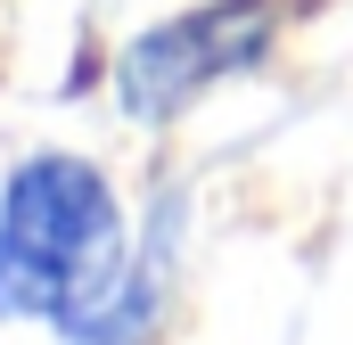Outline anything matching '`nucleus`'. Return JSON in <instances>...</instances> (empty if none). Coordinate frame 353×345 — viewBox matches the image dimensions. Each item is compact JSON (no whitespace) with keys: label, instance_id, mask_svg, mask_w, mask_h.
<instances>
[{"label":"nucleus","instance_id":"7ed1b4c3","mask_svg":"<svg viewBox=\"0 0 353 345\" xmlns=\"http://www.w3.org/2000/svg\"><path fill=\"white\" fill-rule=\"evenodd\" d=\"M173 230H181V206H165V222L148 214L132 255L115 263L107 279H90L83 296L50 321L58 345H148L157 321H165V279H173Z\"/></svg>","mask_w":353,"mask_h":345},{"label":"nucleus","instance_id":"f257e3e1","mask_svg":"<svg viewBox=\"0 0 353 345\" xmlns=\"http://www.w3.org/2000/svg\"><path fill=\"white\" fill-rule=\"evenodd\" d=\"M132 206L83 148H33L0 172V329H50L132 255Z\"/></svg>","mask_w":353,"mask_h":345},{"label":"nucleus","instance_id":"f03ea898","mask_svg":"<svg viewBox=\"0 0 353 345\" xmlns=\"http://www.w3.org/2000/svg\"><path fill=\"white\" fill-rule=\"evenodd\" d=\"M271 50H279V0H197L181 17H157L107 66L115 115L123 124H173L205 90L255 75Z\"/></svg>","mask_w":353,"mask_h":345}]
</instances>
